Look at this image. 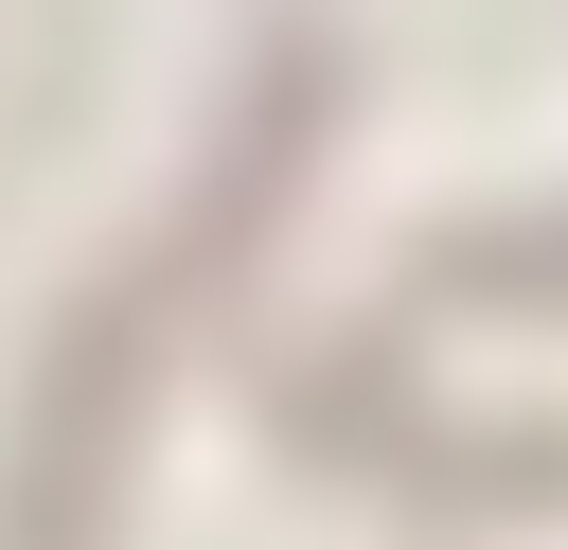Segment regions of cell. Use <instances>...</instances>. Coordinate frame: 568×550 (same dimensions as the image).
I'll return each instance as SVG.
<instances>
[{"instance_id":"obj_1","label":"cell","mask_w":568,"mask_h":550,"mask_svg":"<svg viewBox=\"0 0 568 550\" xmlns=\"http://www.w3.org/2000/svg\"><path fill=\"white\" fill-rule=\"evenodd\" d=\"M320 89H337V53H266V89H248L231 160L195 177V213L160 231V266H142V284H106V302L53 337V390H36V444H18V532H0V550H89V515H106V444H124V408H142V355L178 337V302H195V284H231V266H248V213L302 177Z\"/></svg>"},{"instance_id":"obj_2","label":"cell","mask_w":568,"mask_h":550,"mask_svg":"<svg viewBox=\"0 0 568 550\" xmlns=\"http://www.w3.org/2000/svg\"><path fill=\"white\" fill-rule=\"evenodd\" d=\"M426 284H444V302H568V213H532V231H444Z\"/></svg>"}]
</instances>
